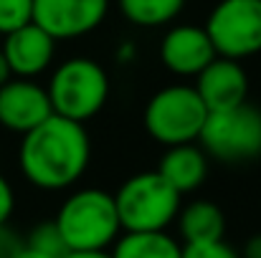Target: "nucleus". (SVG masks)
<instances>
[{"instance_id": "f257e3e1", "label": "nucleus", "mask_w": 261, "mask_h": 258, "mask_svg": "<svg viewBox=\"0 0 261 258\" xmlns=\"http://www.w3.org/2000/svg\"><path fill=\"white\" fill-rule=\"evenodd\" d=\"M91 162V139L84 124L51 114L20 137L18 167L23 177L46 192L74 187Z\"/></svg>"}, {"instance_id": "f03ea898", "label": "nucleus", "mask_w": 261, "mask_h": 258, "mask_svg": "<svg viewBox=\"0 0 261 258\" xmlns=\"http://www.w3.org/2000/svg\"><path fill=\"white\" fill-rule=\"evenodd\" d=\"M54 223L69 251H107L122 236L114 195L99 187L74 190Z\"/></svg>"}, {"instance_id": "7ed1b4c3", "label": "nucleus", "mask_w": 261, "mask_h": 258, "mask_svg": "<svg viewBox=\"0 0 261 258\" xmlns=\"http://www.w3.org/2000/svg\"><path fill=\"white\" fill-rule=\"evenodd\" d=\"M112 195L122 233L168 231L182 205V195L175 192L158 170L129 175Z\"/></svg>"}, {"instance_id": "20e7f679", "label": "nucleus", "mask_w": 261, "mask_h": 258, "mask_svg": "<svg viewBox=\"0 0 261 258\" xmlns=\"http://www.w3.org/2000/svg\"><path fill=\"white\" fill-rule=\"evenodd\" d=\"M48 99L54 106V114L87 124L89 119H94L107 99H109V74L107 69L87 56H74L61 61L48 79Z\"/></svg>"}, {"instance_id": "39448f33", "label": "nucleus", "mask_w": 261, "mask_h": 258, "mask_svg": "<svg viewBox=\"0 0 261 258\" xmlns=\"http://www.w3.org/2000/svg\"><path fill=\"white\" fill-rule=\"evenodd\" d=\"M208 114L211 111L205 109L195 86L173 84L158 89L147 99L142 124L150 139L163 147H175L198 142Z\"/></svg>"}, {"instance_id": "423d86ee", "label": "nucleus", "mask_w": 261, "mask_h": 258, "mask_svg": "<svg viewBox=\"0 0 261 258\" xmlns=\"http://www.w3.org/2000/svg\"><path fill=\"white\" fill-rule=\"evenodd\" d=\"M203 152L223 165H244L261 157V109L244 101L233 109L211 111L198 137Z\"/></svg>"}, {"instance_id": "0eeeda50", "label": "nucleus", "mask_w": 261, "mask_h": 258, "mask_svg": "<svg viewBox=\"0 0 261 258\" xmlns=\"http://www.w3.org/2000/svg\"><path fill=\"white\" fill-rule=\"evenodd\" d=\"M203 28L218 56L251 59L261 53V0H218Z\"/></svg>"}, {"instance_id": "6e6552de", "label": "nucleus", "mask_w": 261, "mask_h": 258, "mask_svg": "<svg viewBox=\"0 0 261 258\" xmlns=\"http://www.w3.org/2000/svg\"><path fill=\"white\" fill-rule=\"evenodd\" d=\"M109 13V0H33V23L56 43L84 38Z\"/></svg>"}, {"instance_id": "1a4fd4ad", "label": "nucleus", "mask_w": 261, "mask_h": 258, "mask_svg": "<svg viewBox=\"0 0 261 258\" xmlns=\"http://www.w3.org/2000/svg\"><path fill=\"white\" fill-rule=\"evenodd\" d=\"M54 114L46 86L36 79H8L0 86V127L15 134H28Z\"/></svg>"}, {"instance_id": "9d476101", "label": "nucleus", "mask_w": 261, "mask_h": 258, "mask_svg": "<svg viewBox=\"0 0 261 258\" xmlns=\"http://www.w3.org/2000/svg\"><path fill=\"white\" fill-rule=\"evenodd\" d=\"M216 48L203 25L180 23L165 31L160 41V61L175 76H198L213 59Z\"/></svg>"}, {"instance_id": "9b49d317", "label": "nucleus", "mask_w": 261, "mask_h": 258, "mask_svg": "<svg viewBox=\"0 0 261 258\" xmlns=\"http://www.w3.org/2000/svg\"><path fill=\"white\" fill-rule=\"evenodd\" d=\"M0 51L15 79H36L51 69L56 59V41L31 20L23 28L8 33Z\"/></svg>"}, {"instance_id": "f8f14e48", "label": "nucleus", "mask_w": 261, "mask_h": 258, "mask_svg": "<svg viewBox=\"0 0 261 258\" xmlns=\"http://www.w3.org/2000/svg\"><path fill=\"white\" fill-rule=\"evenodd\" d=\"M195 91L203 99L208 111H223L244 104L249 99V76L241 61L216 56L198 76Z\"/></svg>"}, {"instance_id": "ddd939ff", "label": "nucleus", "mask_w": 261, "mask_h": 258, "mask_svg": "<svg viewBox=\"0 0 261 258\" xmlns=\"http://www.w3.org/2000/svg\"><path fill=\"white\" fill-rule=\"evenodd\" d=\"M208 160L211 157L203 152V147L198 142L175 145V147H165V155L158 165V172L163 175V180L175 192L188 195V192H195L205 182Z\"/></svg>"}, {"instance_id": "4468645a", "label": "nucleus", "mask_w": 261, "mask_h": 258, "mask_svg": "<svg viewBox=\"0 0 261 258\" xmlns=\"http://www.w3.org/2000/svg\"><path fill=\"white\" fill-rule=\"evenodd\" d=\"M175 220H177V233L182 246L221 241L226 233V215L211 200H190L188 205H180Z\"/></svg>"}, {"instance_id": "2eb2a0df", "label": "nucleus", "mask_w": 261, "mask_h": 258, "mask_svg": "<svg viewBox=\"0 0 261 258\" xmlns=\"http://www.w3.org/2000/svg\"><path fill=\"white\" fill-rule=\"evenodd\" d=\"M112 258H182V243L168 231L155 233H122L112 251Z\"/></svg>"}, {"instance_id": "dca6fc26", "label": "nucleus", "mask_w": 261, "mask_h": 258, "mask_svg": "<svg viewBox=\"0 0 261 258\" xmlns=\"http://www.w3.org/2000/svg\"><path fill=\"white\" fill-rule=\"evenodd\" d=\"M185 0H119L122 15L140 28H160L182 13Z\"/></svg>"}, {"instance_id": "f3484780", "label": "nucleus", "mask_w": 261, "mask_h": 258, "mask_svg": "<svg viewBox=\"0 0 261 258\" xmlns=\"http://www.w3.org/2000/svg\"><path fill=\"white\" fill-rule=\"evenodd\" d=\"M23 241H25L28 248L41 251V253H46V256H51V258H64L69 253V248H66V243H64V238H61V233H59V228H56L54 220L38 223Z\"/></svg>"}, {"instance_id": "a211bd4d", "label": "nucleus", "mask_w": 261, "mask_h": 258, "mask_svg": "<svg viewBox=\"0 0 261 258\" xmlns=\"http://www.w3.org/2000/svg\"><path fill=\"white\" fill-rule=\"evenodd\" d=\"M33 20V0H0V36H8Z\"/></svg>"}, {"instance_id": "6ab92c4d", "label": "nucleus", "mask_w": 261, "mask_h": 258, "mask_svg": "<svg viewBox=\"0 0 261 258\" xmlns=\"http://www.w3.org/2000/svg\"><path fill=\"white\" fill-rule=\"evenodd\" d=\"M182 258H241V253L236 248H231L221 238V241H205V243L182 246Z\"/></svg>"}, {"instance_id": "aec40b11", "label": "nucleus", "mask_w": 261, "mask_h": 258, "mask_svg": "<svg viewBox=\"0 0 261 258\" xmlns=\"http://www.w3.org/2000/svg\"><path fill=\"white\" fill-rule=\"evenodd\" d=\"M23 243H25V241H23L8 223L0 225V258H15L20 253Z\"/></svg>"}, {"instance_id": "412c9836", "label": "nucleus", "mask_w": 261, "mask_h": 258, "mask_svg": "<svg viewBox=\"0 0 261 258\" xmlns=\"http://www.w3.org/2000/svg\"><path fill=\"white\" fill-rule=\"evenodd\" d=\"M13 208H15L13 187H10L8 177L0 172V225H3V223H8V218L13 215Z\"/></svg>"}, {"instance_id": "4be33fe9", "label": "nucleus", "mask_w": 261, "mask_h": 258, "mask_svg": "<svg viewBox=\"0 0 261 258\" xmlns=\"http://www.w3.org/2000/svg\"><path fill=\"white\" fill-rule=\"evenodd\" d=\"M241 258H261V233L251 236L241 251Z\"/></svg>"}, {"instance_id": "5701e85b", "label": "nucleus", "mask_w": 261, "mask_h": 258, "mask_svg": "<svg viewBox=\"0 0 261 258\" xmlns=\"http://www.w3.org/2000/svg\"><path fill=\"white\" fill-rule=\"evenodd\" d=\"M64 258H112L107 251H69Z\"/></svg>"}, {"instance_id": "b1692460", "label": "nucleus", "mask_w": 261, "mask_h": 258, "mask_svg": "<svg viewBox=\"0 0 261 258\" xmlns=\"http://www.w3.org/2000/svg\"><path fill=\"white\" fill-rule=\"evenodd\" d=\"M15 258H51V256H46V253H41V251H33V248H28V246L23 243L20 253H18Z\"/></svg>"}, {"instance_id": "393cba45", "label": "nucleus", "mask_w": 261, "mask_h": 258, "mask_svg": "<svg viewBox=\"0 0 261 258\" xmlns=\"http://www.w3.org/2000/svg\"><path fill=\"white\" fill-rule=\"evenodd\" d=\"M8 79H13V74H10V69H8V64H5V56H3V51H0V86L5 84Z\"/></svg>"}]
</instances>
